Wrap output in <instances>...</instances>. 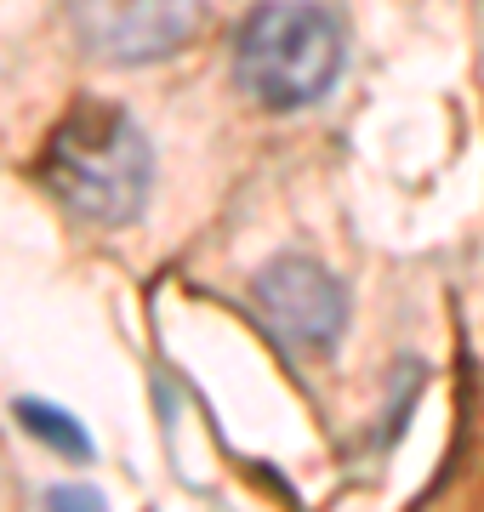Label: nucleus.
<instances>
[{"label": "nucleus", "instance_id": "1", "mask_svg": "<svg viewBox=\"0 0 484 512\" xmlns=\"http://www.w3.org/2000/svg\"><path fill=\"white\" fill-rule=\"evenodd\" d=\"M40 177L80 222L120 228L149 200L154 154H149V137L137 131V120L120 103L86 97L57 120L52 143L40 154Z\"/></svg>", "mask_w": 484, "mask_h": 512}, {"label": "nucleus", "instance_id": "2", "mask_svg": "<svg viewBox=\"0 0 484 512\" xmlns=\"http://www.w3.org/2000/svg\"><path fill=\"white\" fill-rule=\"evenodd\" d=\"M342 23L314 0H268L234 40V74L262 109H308L342 74Z\"/></svg>", "mask_w": 484, "mask_h": 512}, {"label": "nucleus", "instance_id": "3", "mask_svg": "<svg viewBox=\"0 0 484 512\" xmlns=\"http://www.w3.org/2000/svg\"><path fill=\"white\" fill-rule=\"evenodd\" d=\"M257 319L285 353H331L348 325V291L314 256H280L251 285Z\"/></svg>", "mask_w": 484, "mask_h": 512}, {"label": "nucleus", "instance_id": "4", "mask_svg": "<svg viewBox=\"0 0 484 512\" xmlns=\"http://www.w3.org/2000/svg\"><path fill=\"white\" fill-rule=\"evenodd\" d=\"M211 0H80V40L109 63H154L200 35Z\"/></svg>", "mask_w": 484, "mask_h": 512}, {"label": "nucleus", "instance_id": "5", "mask_svg": "<svg viewBox=\"0 0 484 512\" xmlns=\"http://www.w3.org/2000/svg\"><path fill=\"white\" fill-rule=\"evenodd\" d=\"M18 421L35 433V439H46L57 450V456L69 461H92V433L80 427L75 416H63L57 404H40V399H18Z\"/></svg>", "mask_w": 484, "mask_h": 512}, {"label": "nucleus", "instance_id": "6", "mask_svg": "<svg viewBox=\"0 0 484 512\" xmlns=\"http://www.w3.org/2000/svg\"><path fill=\"white\" fill-rule=\"evenodd\" d=\"M46 512H109V507H103V495L92 484H57L46 495Z\"/></svg>", "mask_w": 484, "mask_h": 512}]
</instances>
